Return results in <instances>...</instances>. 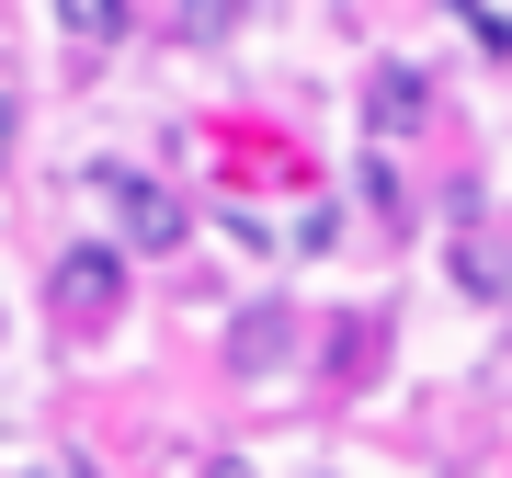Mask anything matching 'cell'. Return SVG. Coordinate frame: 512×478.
Masks as SVG:
<instances>
[{
	"label": "cell",
	"instance_id": "obj_1",
	"mask_svg": "<svg viewBox=\"0 0 512 478\" xmlns=\"http://www.w3.org/2000/svg\"><path fill=\"white\" fill-rule=\"evenodd\" d=\"M92 194L114 217V251H183V194L160 171H126V160H92Z\"/></svg>",
	"mask_w": 512,
	"mask_h": 478
},
{
	"label": "cell",
	"instance_id": "obj_2",
	"mask_svg": "<svg viewBox=\"0 0 512 478\" xmlns=\"http://www.w3.org/2000/svg\"><path fill=\"white\" fill-rule=\"evenodd\" d=\"M114 296H126V251H114V239H92V251H69V262L46 274V308H57V319H80V331H103Z\"/></svg>",
	"mask_w": 512,
	"mask_h": 478
},
{
	"label": "cell",
	"instance_id": "obj_3",
	"mask_svg": "<svg viewBox=\"0 0 512 478\" xmlns=\"http://www.w3.org/2000/svg\"><path fill=\"white\" fill-rule=\"evenodd\" d=\"M365 114H376V137H410V126H421V80H410V69H376Z\"/></svg>",
	"mask_w": 512,
	"mask_h": 478
},
{
	"label": "cell",
	"instance_id": "obj_4",
	"mask_svg": "<svg viewBox=\"0 0 512 478\" xmlns=\"http://www.w3.org/2000/svg\"><path fill=\"white\" fill-rule=\"evenodd\" d=\"M57 35H80V46H114V35H126V12H114V0H69V12H57Z\"/></svg>",
	"mask_w": 512,
	"mask_h": 478
},
{
	"label": "cell",
	"instance_id": "obj_5",
	"mask_svg": "<svg viewBox=\"0 0 512 478\" xmlns=\"http://www.w3.org/2000/svg\"><path fill=\"white\" fill-rule=\"evenodd\" d=\"M205 478H251V467H239V456H217V467H205Z\"/></svg>",
	"mask_w": 512,
	"mask_h": 478
},
{
	"label": "cell",
	"instance_id": "obj_6",
	"mask_svg": "<svg viewBox=\"0 0 512 478\" xmlns=\"http://www.w3.org/2000/svg\"><path fill=\"white\" fill-rule=\"evenodd\" d=\"M0 137H12V103H0Z\"/></svg>",
	"mask_w": 512,
	"mask_h": 478
}]
</instances>
